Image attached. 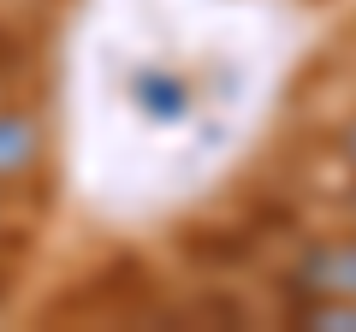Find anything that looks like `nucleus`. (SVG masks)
Segmentation results:
<instances>
[{
  "instance_id": "nucleus-1",
  "label": "nucleus",
  "mask_w": 356,
  "mask_h": 332,
  "mask_svg": "<svg viewBox=\"0 0 356 332\" xmlns=\"http://www.w3.org/2000/svg\"><path fill=\"white\" fill-rule=\"evenodd\" d=\"M291 291L297 297H350L356 303V238L315 243L291 267Z\"/></svg>"
},
{
  "instance_id": "nucleus-2",
  "label": "nucleus",
  "mask_w": 356,
  "mask_h": 332,
  "mask_svg": "<svg viewBox=\"0 0 356 332\" xmlns=\"http://www.w3.org/2000/svg\"><path fill=\"white\" fill-rule=\"evenodd\" d=\"M36 149H42L36 119H24V113H0V179H18V172L36 160Z\"/></svg>"
},
{
  "instance_id": "nucleus-3",
  "label": "nucleus",
  "mask_w": 356,
  "mask_h": 332,
  "mask_svg": "<svg viewBox=\"0 0 356 332\" xmlns=\"http://www.w3.org/2000/svg\"><path fill=\"white\" fill-rule=\"evenodd\" d=\"M297 326L356 332V303H350V297H303V303H297Z\"/></svg>"
},
{
  "instance_id": "nucleus-4",
  "label": "nucleus",
  "mask_w": 356,
  "mask_h": 332,
  "mask_svg": "<svg viewBox=\"0 0 356 332\" xmlns=\"http://www.w3.org/2000/svg\"><path fill=\"white\" fill-rule=\"evenodd\" d=\"M344 160H350V166H356V125H350V131H344Z\"/></svg>"
},
{
  "instance_id": "nucleus-5",
  "label": "nucleus",
  "mask_w": 356,
  "mask_h": 332,
  "mask_svg": "<svg viewBox=\"0 0 356 332\" xmlns=\"http://www.w3.org/2000/svg\"><path fill=\"white\" fill-rule=\"evenodd\" d=\"M350 219H356V196H350Z\"/></svg>"
}]
</instances>
